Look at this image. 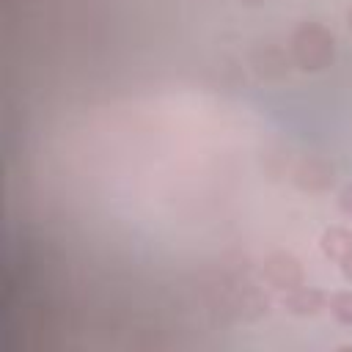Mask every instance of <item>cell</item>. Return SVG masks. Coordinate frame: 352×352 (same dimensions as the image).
I'll return each mask as SVG.
<instances>
[{
  "label": "cell",
  "instance_id": "6da1fadb",
  "mask_svg": "<svg viewBox=\"0 0 352 352\" xmlns=\"http://www.w3.org/2000/svg\"><path fill=\"white\" fill-rule=\"evenodd\" d=\"M292 50L302 69H324L333 60V36L322 25H302L292 38Z\"/></svg>",
  "mask_w": 352,
  "mask_h": 352
},
{
  "label": "cell",
  "instance_id": "7a4b0ae2",
  "mask_svg": "<svg viewBox=\"0 0 352 352\" xmlns=\"http://www.w3.org/2000/svg\"><path fill=\"white\" fill-rule=\"evenodd\" d=\"M264 275H267V280H270L272 286H278V289H294V286H300V280H302L300 264H297L292 256H286V253L272 256V258L264 264Z\"/></svg>",
  "mask_w": 352,
  "mask_h": 352
},
{
  "label": "cell",
  "instance_id": "3957f363",
  "mask_svg": "<svg viewBox=\"0 0 352 352\" xmlns=\"http://www.w3.org/2000/svg\"><path fill=\"white\" fill-rule=\"evenodd\" d=\"M322 250H324V256L341 261L352 250V234L346 228H327L322 234Z\"/></svg>",
  "mask_w": 352,
  "mask_h": 352
},
{
  "label": "cell",
  "instance_id": "277c9868",
  "mask_svg": "<svg viewBox=\"0 0 352 352\" xmlns=\"http://www.w3.org/2000/svg\"><path fill=\"white\" fill-rule=\"evenodd\" d=\"M319 305H322V294L314 292V289H297V292L289 297V308H292V311H300V314L316 311Z\"/></svg>",
  "mask_w": 352,
  "mask_h": 352
},
{
  "label": "cell",
  "instance_id": "5b68a950",
  "mask_svg": "<svg viewBox=\"0 0 352 352\" xmlns=\"http://www.w3.org/2000/svg\"><path fill=\"white\" fill-rule=\"evenodd\" d=\"M330 311L336 314V319L352 324V292H341L330 297Z\"/></svg>",
  "mask_w": 352,
  "mask_h": 352
},
{
  "label": "cell",
  "instance_id": "8992f818",
  "mask_svg": "<svg viewBox=\"0 0 352 352\" xmlns=\"http://www.w3.org/2000/svg\"><path fill=\"white\" fill-rule=\"evenodd\" d=\"M338 264H341V270H344V275H346V278L352 280V250H349V253H346V256H344V258H341Z\"/></svg>",
  "mask_w": 352,
  "mask_h": 352
},
{
  "label": "cell",
  "instance_id": "52a82bcc",
  "mask_svg": "<svg viewBox=\"0 0 352 352\" xmlns=\"http://www.w3.org/2000/svg\"><path fill=\"white\" fill-rule=\"evenodd\" d=\"M341 206H344V212H352V184L344 190V195H341Z\"/></svg>",
  "mask_w": 352,
  "mask_h": 352
},
{
  "label": "cell",
  "instance_id": "ba28073f",
  "mask_svg": "<svg viewBox=\"0 0 352 352\" xmlns=\"http://www.w3.org/2000/svg\"><path fill=\"white\" fill-rule=\"evenodd\" d=\"M349 28H352V11H349Z\"/></svg>",
  "mask_w": 352,
  "mask_h": 352
},
{
  "label": "cell",
  "instance_id": "9c48e42d",
  "mask_svg": "<svg viewBox=\"0 0 352 352\" xmlns=\"http://www.w3.org/2000/svg\"><path fill=\"white\" fill-rule=\"evenodd\" d=\"M245 3H261V0H245Z\"/></svg>",
  "mask_w": 352,
  "mask_h": 352
}]
</instances>
